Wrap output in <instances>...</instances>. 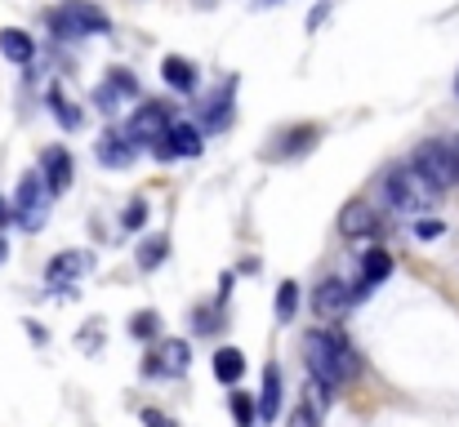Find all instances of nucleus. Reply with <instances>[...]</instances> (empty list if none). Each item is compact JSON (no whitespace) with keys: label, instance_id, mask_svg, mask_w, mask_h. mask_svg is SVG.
I'll list each match as a JSON object with an SVG mask.
<instances>
[{"label":"nucleus","instance_id":"nucleus-2","mask_svg":"<svg viewBox=\"0 0 459 427\" xmlns=\"http://www.w3.org/2000/svg\"><path fill=\"white\" fill-rule=\"evenodd\" d=\"M411 165L437 187V192H446V187H455L459 183V169H455V151H451V142L442 139H429L415 147V156H411Z\"/></svg>","mask_w":459,"mask_h":427},{"label":"nucleus","instance_id":"nucleus-31","mask_svg":"<svg viewBox=\"0 0 459 427\" xmlns=\"http://www.w3.org/2000/svg\"><path fill=\"white\" fill-rule=\"evenodd\" d=\"M286 427H316V410H312V406H295Z\"/></svg>","mask_w":459,"mask_h":427},{"label":"nucleus","instance_id":"nucleus-22","mask_svg":"<svg viewBox=\"0 0 459 427\" xmlns=\"http://www.w3.org/2000/svg\"><path fill=\"white\" fill-rule=\"evenodd\" d=\"M312 142H316V125H299V130L281 134V147H277V156H304Z\"/></svg>","mask_w":459,"mask_h":427},{"label":"nucleus","instance_id":"nucleus-7","mask_svg":"<svg viewBox=\"0 0 459 427\" xmlns=\"http://www.w3.org/2000/svg\"><path fill=\"white\" fill-rule=\"evenodd\" d=\"M201 130L196 125H169V134L152 147L156 160H178V156H201Z\"/></svg>","mask_w":459,"mask_h":427},{"label":"nucleus","instance_id":"nucleus-26","mask_svg":"<svg viewBox=\"0 0 459 427\" xmlns=\"http://www.w3.org/2000/svg\"><path fill=\"white\" fill-rule=\"evenodd\" d=\"M108 85H112L121 98H139V81H134L126 67H112V72H108Z\"/></svg>","mask_w":459,"mask_h":427},{"label":"nucleus","instance_id":"nucleus-11","mask_svg":"<svg viewBox=\"0 0 459 427\" xmlns=\"http://www.w3.org/2000/svg\"><path fill=\"white\" fill-rule=\"evenodd\" d=\"M63 9H67V13H72V22L81 27V36H103V31L112 27V18H108L94 0H67Z\"/></svg>","mask_w":459,"mask_h":427},{"label":"nucleus","instance_id":"nucleus-25","mask_svg":"<svg viewBox=\"0 0 459 427\" xmlns=\"http://www.w3.org/2000/svg\"><path fill=\"white\" fill-rule=\"evenodd\" d=\"M45 22H49V31H54L58 40H81V27L72 22V13H67V9H49V13H45Z\"/></svg>","mask_w":459,"mask_h":427},{"label":"nucleus","instance_id":"nucleus-1","mask_svg":"<svg viewBox=\"0 0 459 427\" xmlns=\"http://www.w3.org/2000/svg\"><path fill=\"white\" fill-rule=\"evenodd\" d=\"M437 187L415 169V165H397V169H388L384 174V201H388V209H397V214H429L433 205H437Z\"/></svg>","mask_w":459,"mask_h":427},{"label":"nucleus","instance_id":"nucleus-9","mask_svg":"<svg viewBox=\"0 0 459 427\" xmlns=\"http://www.w3.org/2000/svg\"><path fill=\"white\" fill-rule=\"evenodd\" d=\"M388 272H393V254H388V250H366V259H361V281L352 285V298H370L375 285L388 281Z\"/></svg>","mask_w":459,"mask_h":427},{"label":"nucleus","instance_id":"nucleus-28","mask_svg":"<svg viewBox=\"0 0 459 427\" xmlns=\"http://www.w3.org/2000/svg\"><path fill=\"white\" fill-rule=\"evenodd\" d=\"M148 223V201L143 196H134L130 205H126V214H121V227H130V232H139Z\"/></svg>","mask_w":459,"mask_h":427},{"label":"nucleus","instance_id":"nucleus-35","mask_svg":"<svg viewBox=\"0 0 459 427\" xmlns=\"http://www.w3.org/2000/svg\"><path fill=\"white\" fill-rule=\"evenodd\" d=\"M451 151H455V169H459V139H451Z\"/></svg>","mask_w":459,"mask_h":427},{"label":"nucleus","instance_id":"nucleus-23","mask_svg":"<svg viewBox=\"0 0 459 427\" xmlns=\"http://www.w3.org/2000/svg\"><path fill=\"white\" fill-rule=\"evenodd\" d=\"M232 90H237V81H228V85H223V98L210 103V116H205L210 130H228V125H232Z\"/></svg>","mask_w":459,"mask_h":427},{"label":"nucleus","instance_id":"nucleus-29","mask_svg":"<svg viewBox=\"0 0 459 427\" xmlns=\"http://www.w3.org/2000/svg\"><path fill=\"white\" fill-rule=\"evenodd\" d=\"M156 329H160V316L156 312H134V320H130V334L134 338H152Z\"/></svg>","mask_w":459,"mask_h":427},{"label":"nucleus","instance_id":"nucleus-6","mask_svg":"<svg viewBox=\"0 0 459 427\" xmlns=\"http://www.w3.org/2000/svg\"><path fill=\"white\" fill-rule=\"evenodd\" d=\"M339 236H348V241H370V236H379V214H375L366 201H348V205L339 209Z\"/></svg>","mask_w":459,"mask_h":427},{"label":"nucleus","instance_id":"nucleus-24","mask_svg":"<svg viewBox=\"0 0 459 427\" xmlns=\"http://www.w3.org/2000/svg\"><path fill=\"white\" fill-rule=\"evenodd\" d=\"M49 107H54V121H58L63 130H81V112L63 98V90H49Z\"/></svg>","mask_w":459,"mask_h":427},{"label":"nucleus","instance_id":"nucleus-8","mask_svg":"<svg viewBox=\"0 0 459 427\" xmlns=\"http://www.w3.org/2000/svg\"><path fill=\"white\" fill-rule=\"evenodd\" d=\"M13 209H18V223H22L27 232H36V227L45 223V209H40V178H36V174H22L18 196H13Z\"/></svg>","mask_w":459,"mask_h":427},{"label":"nucleus","instance_id":"nucleus-4","mask_svg":"<svg viewBox=\"0 0 459 427\" xmlns=\"http://www.w3.org/2000/svg\"><path fill=\"white\" fill-rule=\"evenodd\" d=\"M169 107L165 103H143L134 116H130V125H126V134H130V142L134 147H156V142L169 134Z\"/></svg>","mask_w":459,"mask_h":427},{"label":"nucleus","instance_id":"nucleus-19","mask_svg":"<svg viewBox=\"0 0 459 427\" xmlns=\"http://www.w3.org/2000/svg\"><path fill=\"white\" fill-rule=\"evenodd\" d=\"M330 347H334V365H339L343 383H352V379L361 374V356H357V347H352L343 334H334V329H330Z\"/></svg>","mask_w":459,"mask_h":427},{"label":"nucleus","instance_id":"nucleus-30","mask_svg":"<svg viewBox=\"0 0 459 427\" xmlns=\"http://www.w3.org/2000/svg\"><path fill=\"white\" fill-rule=\"evenodd\" d=\"M442 232H446L442 218H420V223H415V236H420V241H437Z\"/></svg>","mask_w":459,"mask_h":427},{"label":"nucleus","instance_id":"nucleus-15","mask_svg":"<svg viewBox=\"0 0 459 427\" xmlns=\"http://www.w3.org/2000/svg\"><path fill=\"white\" fill-rule=\"evenodd\" d=\"M160 76H165V85L178 90V94H192V90H196V67H192L187 58H178V54H169V58L160 63Z\"/></svg>","mask_w":459,"mask_h":427},{"label":"nucleus","instance_id":"nucleus-32","mask_svg":"<svg viewBox=\"0 0 459 427\" xmlns=\"http://www.w3.org/2000/svg\"><path fill=\"white\" fill-rule=\"evenodd\" d=\"M139 419H143V427H178L169 414H165V410H143Z\"/></svg>","mask_w":459,"mask_h":427},{"label":"nucleus","instance_id":"nucleus-21","mask_svg":"<svg viewBox=\"0 0 459 427\" xmlns=\"http://www.w3.org/2000/svg\"><path fill=\"white\" fill-rule=\"evenodd\" d=\"M273 312H277V320H281V325H290V320H295V312H299V285H295V281H281Z\"/></svg>","mask_w":459,"mask_h":427},{"label":"nucleus","instance_id":"nucleus-5","mask_svg":"<svg viewBox=\"0 0 459 427\" xmlns=\"http://www.w3.org/2000/svg\"><path fill=\"white\" fill-rule=\"evenodd\" d=\"M352 303H357V298H352V285H343L339 277H325V281L312 289V312H316L321 320H343Z\"/></svg>","mask_w":459,"mask_h":427},{"label":"nucleus","instance_id":"nucleus-14","mask_svg":"<svg viewBox=\"0 0 459 427\" xmlns=\"http://www.w3.org/2000/svg\"><path fill=\"white\" fill-rule=\"evenodd\" d=\"M0 58L9 63H31L36 58V40L22 27H0Z\"/></svg>","mask_w":459,"mask_h":427},{"label":"nucleus","instance_id":"nucleus-10","mask_svg":"<svg viewBox=\"0 0 459 427\" xmlns=\"http://www.w3.org/2000/svg\"><path fill=\"white\" fill-rule=\"evenodd\" d=\"M94 151H99V160H103V165H112V169H126V165L139 156V147L130 142V134H121V130H108V134L99 139Z\"/></svg>","mask_w":459,"mask_h":427},{"label":"nucleus","instance_id":"nucleus-13","mask_svg":"<svg viewBox=\"0 0 459 427\" xmlns=\"http://www.w3.org/2000/svg\"><path fill=\"white\" fill-rule=\"evenodd\" d=\"M281 414V370L264 365V392H259V423H273Z\"/></svg>","mask_w":459,"mask_h":427},{"label":"nucleus","instance_id":"nucleus-12","mask_svg":"<svg viewBox=\"0 0 459 427\" xmlns=\"http://www.w3.org/2000/svg\"><path fill=\"white\" fill-rule=\"evenodd\" d=\"M40 165H45V187L54 192V196H63L67 187H72V160H67V151L63 147H49L45 156H40Z\"/></svg>","mask_w":459,"mask_h":427},{"label":"nucleus","instance_id":"nucleus-34","mask_svg":"<svg viewBox=\"0 0 459 427\" xmlns=\"http://www.w3.org/2000/svg\"><path fill=\"white\" fill-rule=\"evenodd\" d=\"M9 218H13V214H9V209H4V201H0V227H4Z\"/></svg>","mask_w":459,"mask_h":427},{"label":"nucleus","instance_id":"nucleus-3","mask_svg":"<svg viewBox=\"0 0 459 427\" xmlns=\"http://www.w3.org/2000/svg\"><path fill=\"white\" fill-rule=\"evenodd\" d=\"M304 365H307V374H312L321 388H330V392L343 383V374H339V365H334L330 329H307L304 334Z\"/></svg>","mask_w":459,"mask_h":427},{"label":"nucleus","instance_id":"nucleus-33","mask_svg":"<svg viewBox=\"0 0 459 427\" xmlns=\"http://www.w3.org/2000/svg\"><path fill=\"white\" fill-rule=\"evenodd\" d=\"M214 312L219 307H196V334H210L214 329Z\"/></svg>","mask_w":459,"mask_h":427},{"label":"nucleus","instance_id":"nucleus-17","mask_svg":"<svg viewBox=\"0 0 459 427\" xmlns=\"http://www.w3.org/2000/svg\"><path fill=\"white\" fill-rule=\"evenodd\" d=\"M81 272H85V259H81L76 250H67V254L49 259V268H45V281H49V285H67V281H76Z\"/></svg>","mask_w":459,"mask_h":427},{"label":"nucleus","instance_id":"nucleus-37","mask_svg":"<svg viewBox=\"0 0 459 427\" xmlns=\"http://www.w3.org/2000/svg\"><path fill=\"white\" fill-rule=\"evenodd\" d=\"M455 94H459V76H455Z\"/></svg>","mask_w":459,"mask_h":427},{"label":"nucleus","instance_id":"nucleus-27","mask_svg":"<svg viewBox=\"0 0 459 427\" xmlns=\"http://www.w3.org/2000/svg\"><path fill=\"white\" fill-rule=\"evenodd\" d=\"M232 419H237V427H255V401H250V392H232Z\"/></svg>","mask_w":459,"mask_h":427},{"label":"nucleus","instance_id":"nucleus-36","mask_svg":"<svg viewBox=\"0 0 459 427\" xmlns=\"http://www.w3.org/2000/svg\"><path fill=\"white\" fill-rule=\"evenodd\" d=\"M4 254H9V245H4V241H0V259H4Z\"/></svg>","mask_w":459,"mask_h":427},{"label":"nucleus","instance_id":"nucleus-18","mask_svg":"<svg viewBox=\"0 0 459 427\" xmlns=\"http://www.w3.org/2000/svg\"><path fill=\"white\" fill-rule=\"evenodd\" d=\"M156 356H160V374H183L192 365V347L183 338H165Z\"/></svg>","mask_w":459,"mask_h":427},{"label":"nucleus","instance_id":"nucleus-20","mask_svg":"<svg viewBox=\"0 0 459 427\" xmlns=\"http://www.w3.org/2000/svg\"><path fill=\"white\" fill-rule=\"evenodd\" d=\"M165 259H169V241H165V236H143L139 250H134V263H139L143 272H156Z\"/></svg>","mask_w":459,"mask_h":427},{"label":"nucleus","instance_id":"nucleus-16","mask_svg":"<svg viewBox=\"0 0 459 427\" xmlns=\"http://www.w3.org/2000/svg\"><path fill=\"white\" fill-rule=\"evenodd\" d=\"M241 374H246V356H241V347H219V352H214V379L228 383V388H237Z\"/></svg>","mask_w":459,"mask_h":427}]
</instances>
